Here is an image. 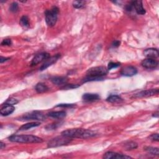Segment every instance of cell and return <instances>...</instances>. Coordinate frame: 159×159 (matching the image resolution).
Returning a JSON list of instances; mask_svg holds the SVG:
<instances>
[{
    "instance_id": "cell-1",
    "label": "cell",
    "mask_w": 159,
    "mask_h": 159,
    "mask_svg": "<svg viewBox=\"0 0 159 159\" xmlns=\"http://www.w3.org/2000/svg\"><path fill=\"white\" fill-rule=\"evenodd\" d=\"M61 134L65 137L73 138H80V139H89L96 137L97 134L91 130L85 129H67L62 132Z\"/></svg>"
},
{
    "instance_id": "cell-9",
    "label": "cell",
    "mask_w": 159,
    "mask_h": 159,
    "mask_svg": "<svg viewBox=\"0 0 159 159\" xmlns=\"http://www.w3.org/2000/svg\"><path fill=\"white\" fill-rule=\"evenodd\" d=\"M60 57V55L59 54H57V55H56L55 56H53V57H49L47 59L45 60V62L40 66L39 70L40 71H43L46 69H47L49 66H50L52 64L55 63Z\"/></svg>"
},
{
    "instance_id": "cell-3",
    "label": "cell",
    "mask_w": 159,
    "mask_h": 159,
    "mask_svg": "<svg viewBox=\"0 0 159 159\" xmlns=\"http://www.w3.org/2000/svg\"><path fill=\"white\" fill-rule=\"evenodd\" d=\"M13 142L18 143H41L42 139L32 135H13L8 138Z\"/></svg>"
},
{
    "instance_id": "cell-34",
    "label": "cell",
    "mask_w": 159,
    "mask_h": 159,
    "mask_svg": "<svg viewBox=\"0 0 159 159\" xmlns=\"http://www.w3.org/2000/svg\"><path fill=\"white\" fill-rule=\"evenodd\" d=\"M119 45H120V41H119V40H115L112 43V46L115 47H119Z\"/></svg>"
},
{
    "instance_id": "cell-35",
    "label": "cell",
    "mask_w": 159,
    "mask_h": 159,
    "mask_svg": "<svg viewBox=\"0 0 159 159\" xmlns=\"http://www.w3.org/2000/svg\"><path fill=\"white\" fill-rule=\"evenodd\" d=\"M9 59V58H5V57H1V59H0V63H2L7 60H8Z\"/></svg>"
},
{
    "instance_id": "cell-12",
    "label": "cell",
    "mask_w": 159,
    "mask_h": 159,
    "mask_svg": "<svg viewBox=\"0 0 159 159\" xmlns=\"http://www.w3.org/2000/svg\"><path fill=\"white\" fill-rule=\"evenodd\" d=\"M138 70L133 66H127L124 67L121 72V74L125 77H132L137 74Z\"/></svg>"
},
{
    "instance_id": "cell-24",
    "label": "cell",
    "mask_w": 159,
    "mask_h": 159,
    "mask_svg": "<svg viewBox=\"0 0 159 159\" xmlns=\"http://www.w3.org/2000/svg\"><path fill=\"white\" fill-rule=\"evenodd\" d=\"M145 150L151 155L158 156L159 155V150L158 148L152 147H145Z\"/></svg>"
},
{
    "instance_id": "cell-26",
    "label": "cell",
    "mask_w": 159,
    "mask_h": 159,
    "mask_svg": "<svg viewBox=\"0 0 159 159\" xmlns=\"http://www.w3.org/2000/svg\"><path fill=\"white\" fill-rule=\"evenodd\" d=\"M19 9V6L18 4L16 2H14L11 4L9 7V11L12 13H16L18 11Z\"/></svg>"
},
{
    "instance_id": "cell-14",
    "label": "cell",
    "mask_w": 159,
    "mask_h": 159,
    "mask_svg": "<svg viewBox=\"0 0 159 159\" xmlns=\"http://www.w3.org/2000/svg\"><path fill=\"white\" fill-rule=\"evenodd\" d=\"M14 110L15 108L13 106V105L5 104V106L1 109V110H0V113H1V115L2 116H6L11 115L14 111Z\"/></svg>"
},
{
    "instance_id": "cell-36",
    "label": "cell",
    "mask_w": 159,
    "mask_h": 159,
    "mask_svg": "<svg viewBox=\"0 0 159 159\" xmlns=\"http://www.w3.org/2000/svg\"><path fill=\"white\" fill-rule=\"evenodd\" d=\"M4 147H5V144H4L3 142H1V143H0V149H3Z\"/></svg>"
},
{
    "instance_id": "cell-25",
    "label": "cell",
    "mask_w": 159,
    "mask_h": 159,
    "mask_svg": "<svg viewBox=\"0 0 159 159\" xmlns=\"http://www.w3.org/2000/svg\"><path fill=\"white\" fill-rule=\"evenodd\" d=\"M85 1H75L73 2V6L76 9H81L85 7Z\"/></svg>"
},
{
    "instance_id": "cell-13",
    "label": "cell",
    "mask_w": 159,
    "mask_h": 159,
    "mask_svg": "<svg viewBox=\"0 0 159 159\" xmlns=\"http://www.w3.org/2000/svg\"><path fill=\"white\" fill-rule=\"evenodd\" d=\"M132 3L133 5V8L135 9V11L138 14L144 15L146 14V11L143 7L142 2L141 1H134L132 2Z\"/></svg>"
},
{
    "instance_id": "cell-22",
    "label": "cell",
    "mask_w": 159,
    "mask_h": 159,
    "mask_svg": "<svg viewBox=\"0 0 159 159\" xmlns=\"http://www.w3.org/2000/svg\"><path fill=\"white\" fill-rule=\"evenodd\" d=\"M106 101L111 103H117L123 101V99L118 95H111L106 99Z\"/></svg>"
},
{
    "instance_id": "cell-11",
    "label": "cell",
    "mask_w": 159,
    "mask_h": 159,
    "mask_svg": "<svg viewBox=\"0 0 159 159\" xmlns=\"http://www.w3.org/2000/svg\"><path fill=\"white\" fill-rule=\"evenodd\" d=\"M142 66L147 69H154L158 66V63L153 59H146L144 60L142 63Z\"/></svg>"
},
{
    "instance_id": "cell-29",
    "label": "cell",
    "mask_w": 159,
    "mask_h": 159,
    "mask_svg": "<svg viewBox=\"0 0 159 159\" xmlns=\"http://www.w3.org/2000/svg\"><path fill=\"white\" fill-rule=\"evenodd\" d=\"M18 102H19V101H18L16 99L11 98L8 99V100L6 101V102L5 103V104H9V105H14V104H16Z\"/></svg>"
},
{
    "instance_id": "cell-32",
    "label": "cell",
    "mask_w": 159,
    "mask_h": 159,
    "mask_svg": "<svg viewBox=\"0 0 159 159\" xmlns=\"http://www.w3.org/2000/svg\"><path fill=\"white\" fill-rule=\"evenodd\" d=\"M75 105L73 104H60L57 106V107H62V108H72Z\"/></svg>"
},
{
    "instance_id": "cell-10",
    "label": "cell",
    "mask_w": 159,
    "mask_h": 159,
    "mask_svg": "<svg viewBox=\"0 0 159 159\" xmlns=\"http://www.w3.org/2000/svg\"><path fill=\"white\" fill-rule=\"evenodd\" d=\"M49 57H50V55H49V54H48L47 52H42V53L36 55L32 59V62H31V65L32 66L37 65L39 63L42 62V61L47 59Z\"/></svg>"
},
{
    "instance_id": "cell-5",
    "label": "cell",
    "mask_w": 159,
    "mask_h": 159,
    "mask_svg": "<svg viewBox=\"0 0 159 159\" xmlns=\"http://www.w3.org/2000/svg\"><path fill=\"white\" fill-rule=\"evenodd\" d=\"M72 139L65 137V136L61 135V136H58L52 140H51L48 144V147L52 148V147H57L59 146H62L64 145H66L68 144H69Z\"/></svg>"
},
{
    "instance_id": "cell-21",
    "label": "cell",
    "mask_w": 159,
    "mask_h": 159,
    "mask_svg": "<svg viewBox=\"0 0 159 159\" xmlns=\"http://www.w3.org/2000/svg\"><path fill=\"white\" fill-rule=\"evenodd\" d=\"M19 24L20 25L25 29L29 28L30 26V23H29V18L27 16H22L19 21Z\"/></svg>"
},
{
    "instance_id": "cell-20",
    "label": "cell",
    "mask_w": 159,
    "mask_h": 159,
    "mask_svg": "<svg viewBox=\"0 0 159 159\" xmlns=\"http://www.w3.org/2000/svg\"><path fill=\"white\" fill-rule=\"evenodd\" d=\"M35 89L36 90V92L39 93H42L44 92H46L49 90L48 86L42 83H37L35 87Z\"/></svg>"
},
{
    "instance_id": "cell-6",
    "label": "cell",
    "mask_w": 159,
    "mask_h": 159,
    "mask_svg": "<svg viewBox=\"0 0 159 159\" xmlns=\"http://www.w3.org/2000/svg\"><path fill=\"white\" fill-rule=\"evenodd\" d=\"M45 119V116L42 112L39 111H32L31 112L27 113V114L22 116L21 119L23 121L29 120H36V121H44Z\"/></svg>"
},
{
    "instance_id": "cell-7",
    "label": "cell",
    "mask_w": 159,
    "mask_h": 159,
    "mask_svg": "<svg viewBox=\"0 0 159 159\" xmlns=\"http://www.w3.org/2000/svg\"><path fill=\"white\" fill-rule=\"evenodd\" d=\"M158 93V89H150L141 91V92L136 93L134 95V98H144V97H149L153 95H157Z\"/></svg>"
},
{
    "instance_id": "cell-8",
    "label": "cell",
    "mask_w": 159,
    "mask_h": 159,
    "mask_svg": "<svg viewBox=\"0 0 159 159\" xmlns=\"http://www.w3.org/2000/svg\"><path fill=\"white\" fill-rule=\"evenodd\" d=\"M103 158L106 159H125V158H131V157L125 155L121 153H118L114 152H107L104 155Z\"/></svg>"
},
{
    "instance_id": "cell-31",
    "label": "cell",
    "mask_w": 159,
    "mask_h": 159,
    "mask_svg": "<svg viewBox=\"0 0 159 159\" xmlns=\"http://www.w3.org/2000/svg\"><path fill=\"white\" fill-rule=\"evenodd\" d=\"M12 44L11 39H4L2 42V45H11Z\"/></svg>"
},
{
    "instance_id": "cell-15",
    "label": "cell",
    "mask_w": 159,
    "mask_h": 159,
    "mask_svg": "<svg viewBox=\"0 0 159 159\" xmlns=\"http://www.w3.org/2000/svg\"><path fill=\"white\" fill-rule=\"evenodd\" d=\"M82 99L85 102H93L100 99L98 94L95 93H85L82 96Z\"/></svg>"
},
{
    "instance_id": "cell-28",
    "label": "cell",
    "mask_w": 159,
    "mask_h": 159,
    "mask_svg": "<svg viewBox=\"0 0 159 159\" xmlns=\"http://www.w3.org/2000/svg\"><path fill=\"white\" fill-rule=\"evenodd\" d=\"M79 87V85H74V84H65V85H63L61 88L63 89H73V88H76Z\"/></svg>"
},
{
    "instance_id": "cell-30",
    "label": "cell",
    "mask_w": 159,
    "mask_h": 159,
    "mask_svg": "<svg viewBox=\"0 0 159 159\" xmlns=\"http://www.w3.org/2000/svg\"><path fill=\"white\" fill-rule=\"evenodd\" d=\"M58 124H49L48 126H46V128L47 130H54L55 129H57V127H58L57 126Z\"/></svg>"
},
{
    "instance_id": "cell-2",
    "label": "cell",
    "mask_w": 159,
    "mask_h": 159,
    "mask_svg": "<svg viewBox=\"0 0 159 159\" xmlns=\"http://www.w3.org/2000/svg\"><path fill=\"white\" fill-rule=\"evenodd\" d=\"M108 70L104 66H95L89 69L86 72V77L83 82L91 81H98L103 80V77L107 75Z\"/></svg>"
},
{
    "instance_id": "cell-33",
    "label": "cell",
    "mask_w": 159,
    "mask_h": 159,
    "mask_svg": "<svg viewBox=\"0 0 159 159\" xmlns=\"http://www.w3.org/2000/svg\"><path fill=\"white\" fill-rule=\"evenodd\" d=\"M150 139L152 141H158V134H153L150 136Z\"/></svg>"
},
{
    "instance_id": "cell-17",
    "label": "cell",
    "mask_w": 159,
    "mask_h": 159,
    "mask_svg": "<svg viewBox=\"0 0 159 159\" xmlns=\"http://www.w3.org/2000/svg\"><path fill=\"white\" fill-rule=\"evenodd\" d=\"M144 55L150 59H155L158 57V51L157 49L150 48L146 49L144 52Z\"/></svg>"
},
{
    "instance_id": "cell-27",
    "label": "cell",
    "mask_w": 159,
    "mask_h": 159,
    "mask_svg": "<svg viewBox=\"0 0 159 159\" xmlns=\"http://www.w3.org/2000/svg\"><path fill=\"white\" fill-rule=\"evenodd\" d=\"M120 66V63H115V62H109L108 63V70H110L112 69H115V68H118V66Z\"/></svg>"
},
{
    "instance_id": "cell-4",
    "label": "cell",
    "mask_w": 159,
    "mask_h": 159,
    "mask_svg": "<svg viewBox=\"0 0 159 159\" xmlns=\"http://www.w3.org/2000/svg\"><path fill=\"white\" fill-rule=\"evenodd\" d=\"M59 9L57 7L54 6L50 10L45 11V22L49 27H53L57 22Z\"/></svg>"
},
{
    "instance_id": "cell-18",
    "label": "cell",
    "mask_w": 159,
    "mask_h": 159,
    "mask_svg": "<svg viewBox=\"0 0 159 159\" xmlns=\"http://www.w3.org/2000/svg\"><path fill=\"white\" fill-rule=\"evenodd\" d=\"M51 80L56 85H65L67 82V78L64 77H54Z\"/></svg>"
},
{
    "instance_id": "cell-16",
    "label": "cell",
    "mask_w": 159,
    "mask_h": 159,
    "mask_svg": "<svg viewBox=\"0 0 159 159\" xmlns=\"http://www.w3.org/2000/svg\"><path fill=\"white\" fill-rule=\"evenodd\" d=\"M47 115H48V116L54 118V119H62L65 118V116L66 115V113L64 111H52V112H50L49 113H48Z\"/></svg>"
},
{
    "instance_id": "cell-23",
    "label": "cell",
    "mask_w": 159,
    "mask_h": 159,
    "mask_svg": "<svg viewBox=\"0 0 159 159\" xmlns=\"http://www.w3.org/2000/svg\"><path fill=\"white\" fill-rule=\"evenodd\" d=\"M124 147L126 150H133L138 147V144L132 141H128L124 143Z\"/></svg>"
},
{
    "instance_id": "cell-19",
    "label": "cell",
    "mask_w": 159,
    "mask_h": 159,
    "mask_svg": "<svg viewBox=\"0 0 159 159\" xmlns=\"http://www.w3.org/2000/svg\"><path fill=\"white\" fill-rule=\"evenodd\" d=\"M40 125V123L39 122H32V123H27L26 124L22 125L20 128H19V131H27L29 130L31 128L33 127H38Z\"/></svg>"
}]
</instances>
